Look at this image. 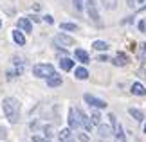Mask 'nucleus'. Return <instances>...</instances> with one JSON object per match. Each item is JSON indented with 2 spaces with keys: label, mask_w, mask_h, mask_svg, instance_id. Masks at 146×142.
Returning <instances> with one entry per match:
<instances>
[{
  "label": "nucleus",
  "mask_w": 146,
  "mask_h": 142,
  "mask_svg": "<svg viewBox=\"0 0 146 142\" xmlns=\"http://www.w3.org/2000/svg\"><path fill=\"white\" fill-rule=\"evenodd\" d=\"M2 108H4V113L5 117L9 119V122L16 124L20 121V101L15 99V97H5L2 101Z\"/></svg>",
  "instance_id": "obj_1"
},
{
  "label": "nucleus",
  "mask_w": 146,
  "mask_h": 142,
  "mask_svg": "<svg viewBox=\"0 0 146 142\" xmlns=\"http://www.w3.org/2000/svg\"><path fill=\"white\" fill-rule=\"evenodd\" d=\"M56 70L50 63H40V65H35L33 67V76L35 77H42V79H47L50 76H54Z\"/></svg>",
  "instance_id": "obj_2"
},
{
  "label": "nucleus",
  "mask_w": 146,
  "mask_h": 142,
  "mask_svg": "<svg viewBox=\"0 0 146 142\" xmlns=\"http://www.w3.org/2000/svg\"><path fill=\"white\" fill-rule=\"evenodd\" d=\"M54 43L58 45V47H70V45H74V38H70L69 34L60 32V34L54 36Z\"/></svg>",
  "instance_id": "obj_3"
},
{
  "label": "nucleus",
  "mask_w": 146,
  "mask_h": 142,
  "mask_svg": "<svg viewBox=\"0 0 146 142\" xmlns=\"http://www.w3.org/2000/svg\"><path fill=\"white\" fill-rule=\"evenodd\" d=\"M67 122H69V128H80V110L76 108H70L69 110V117H67Z\"/></svg>",
  "instance_id": "obj_4"
},
{
  "label": "nucleus",
  "mask_w": 146,
  "mask_h": 142,
  "mask_svg": "<svg viewBox=\"0 0 146 142\" xmlns=\"http://www.w3.org/2000/svg\"><path fill=\"white\" fill-rule=\"evenodd\" d=\"M85 7H87L88 16H90L94 22H98L99 20V13H98V2H96V0H87Z\"/></svg>",
  "instance_id": "obj_5"
},
{
  "label": "nucleus",
  "mask_w": 146,
  "mask_h": 142,
  "mask_svg": "<svg viewBox=\"0 0 146 142\" xmlns=\"http://www.w3.org/2000/svg\"><path fill=\"white\" fill-rule=\"evenodd\" d=\"M83 99H85V103L90 104L92 108H106V103L103 99H98V97H94V95H90V94H87Z\"/></svg>",
  "instance_id": "obj_6"
},
{
  "label": "nucleus",
  "mask_w": 146,
  "mask_h": 142,
  "mask_svg": "<svg viewBox=\"0 0 146 142\" xmlns=\"http://www.w3.org/2000/svg\"><path fill=\"white\" fill-rule=\"evenodd\" d=\"M98 133H99V137H103V139H108L114 135V126H108V124H99L98 126Z\"/></svg>",
  "instance_id": "obj_7"
},
{
  "label": "nucleus",
  "mask_w": 146,
  "mask_h": 142,
  "mask_svg": "<svg viewBox=\"0 0 146 142\" xmlns=\"http://www.w3.org/2000/svg\"><path fill=\"white\" fill-rule=\"evenodd\" d=\"M128 61H130V59H128V56H126V54H123V52H119V54L115 56V58H112V63H114L115 67H126V65H128Z\"/></svg>",
  "instance_id": "obj_8"
},
{
  "label": "nucleus",
  "mask_w": 146,
  "mask_h": 142,
  "mask_svg": "<svg viewBox=\"0 0 146 142\" xmlns=\"http://www.w3.org/2000/svg\"><path fill=\"white\" fill-rule=\"evenodd\" d=\"M74 56H76V59L81 61L83 65H87L88 61H90V56H88V52H87V50H83V49H76Z\"/></svg>",
  "instance_id": "obj_9"
},
{
  "label": "nucleus",
  "mask_w": 146,
  "mask_h": 142,
  "mask_svg": "<svg viewBox=\"0 0 146 142\" xmlns=\"http://www.w3.org/2000/svg\"><path fill=\"white\" fill-rule=\"evenodd\" d=\"M92 124H94V122L90 121V119H88L83 112H80V126L85 128V131H90V129H92Z\"/></svg>",
  "instance_id": "obj_10"
},
{
  "label": "nucleus",
  "mask_w": 146,
  "mask_h": 142,
  "mask_svg": "<svg viewBox=\"0 0 146 142\" xmlns=\"http://www.w3.org/2000/svg\"><path fill=\"white\" fill-rule=\"evenodd\" d=\"M18 29L24 31V32H31V31H33L31 20H29V18H20V20H18Z\"/></svg>",
  "instance_id": "obj_11"
},
{
  "label": "nucleus",
  "mask_w": 146,
  "mask_h": 142,
  "mask_svg": "<svg viewBox=\"0 0 146 142\" xmlns=\"http://www.w3.org/2000/svg\"><path fill=\"white\" fill-rule=\"evenodd\" d=\"M114 137H115L117 142H126V137H125V131H123L121 124H115L114 126Z\"/></svg>",
  "instance_id": "obj_12"
},
{
  "label": "nucleus",
  "mask_w": 146,
  "mask_h": 142,
  "mask_svg": "<svg viewBox=\"0 0 146 142\" xmlns=\"http://www.w3.org/2000/svg\"><path fill=\"white\" fill-rule=\"evenodd\" d=\"M74 76H76V79H80V81H85V79H88V70L85 67H78L74 70Z\"/></svg>",
  "instance_id": "obj_13"
},
{
  "label": "nucleus",
  "mask_w": 146,
  "mask_h": 142,
  "mask_svg": "<svg viewBox=\"0 0 146 142\" xmlns=\"http://www.w3.org/2000/svg\"><path fill=\"white\" fill-rule=\"evenodd\" d=\"M132 94L133 95H146V87L143 83H133L132 85Z\"/></svg>",
  "instance_id": "obj_14"
},
{
  "label": "nucleus",
  "mask_w": 146,
  "mask_h": 142,
  "mask_svg": "<svg viewBox=\"0 0 146 142\" xmlns=\"http://www.w3.org/2000/svg\"><path fill=\"white\" fill-rule=\"evenodd\" d=\"M60 67H61L63 70L69 72V70L74 69V61H72L70 58H61V59H60Z\"/></svg>",
  "instance_id": "obj_15"
},
{
  "label": "nucleus",
  "mask_w": 146,
  "mask_h": 142,
  "mask_svg": "<svg viewBox=\"0 0 146 142\" xmlns=\"http://www.w3.org/2000/svg\"><path fill=\"white\" fill-rule=\"evenodd\" d=\"M128 113L135 119V121H139V122H143L144 121V113L141 112V110H137V108H128Z\"/></svg>",
  "instance_id": "obj_16"
},
{
  "label": "nucleus",
  "mask_w": 146,
  "mask_h": 142,
  "mask_svg": "<svg viewBox=\"0 0 146 142\" xmlns=\"http://www.w3.org/2000/svg\"><path fill=\"white\" fill-rule=\"evenodd\" d=\"M58 139L61 142H67L69 139H72V128H65V129H61V131L58 133Z\"/></svg>",
  "instance_id": "obj_17"
},
{
  "label": "nucleus",
  "mask_w": 146,
  "mask_h": 142,
  "mask_svg": "<svg viewBox=\"0 0 146 142\" xmlns=\"http://www.w3.org/2000/svg\"><path fill=\"white\" fill-rule=\"evenodd\" d=\"M13 40H15V43H18V45H25V36L20 29L13 31Z\"/></svg>",
  "instance_id": "obj_18"
},
{
  "label": "nucleus",
  "mask_w": 146,
  "mask_h": 142,
  "mask_svg": "<svg viewBox=\"0 0 146 142\" xmlns=\"http://www.w3.org/2000/svg\"><path fill=\"white\" fill-rule=\"evenodd\" d=\"M47 85H49V87H60V85H61V77L58 76V74H54V76L47 77Z\"/></svg>",
  "instance_id": "obj_19"
},
{
  "label": "nucleus",
  "mask_w": 146,
  "mask_h": 142,
  "mask_svg": "<svg viewBox=\"0 0 146 142\" xmlns=\"http://www.w3.org/2000/svg\"><path fill=\"white\" fill-rule=\"evenodd\" d=\"M101 4L106 11H114L117 7V0H101Z\"/></svg>",
  "instance_id": "obj_20"
},
{
  "label": "nucleus",
  "mask_w": 146,
  "mask_h": 142,
  "mask_svg": "<svg viewBox=\"0 0 146 142\" xmlns=\"http://www.w3.org/2000/svg\"><path fill=\"white\" fill-rule=\"evenodd\" d=\"M92 47L96 49V50H101V52H103V50H108V43H106V42H101V40H96V42L92 43Z\"/></svg>",
  "instance_id": "obj_21"
},
{
  "label": "nucleus",
  "mask_w": 146,
  "mask_h": 142,
  "mask_svg": "<svg viewBox=\"0 0 146 142\" xmlns=\"http://www.w3.org/2000/svg\"><path fill=\"white\" fill-rule=\"evenodd\" d=\"M43 133H45V139H52L54 133H56V129H54L52 124H47V126L43 128Z\"/></svg>",
  "instance_id": "obj_22"
},
{
  "label": "nucleus",
  "mask_w": 146,
  "mask_h": 142,
  "mask_svg": "<svg viewBox=\"0 0 146 142\" xmlns=\"http://www.w3.org/2000/svg\"><path fill=\"white\" fill-rule=\"evenodd\" d=\"M60 27H61V31H78V25L70 24V22H63Z\"/></svg>",
  "instance_id": "obj_23"
},
{
  "label": "nucleus",
  "mask_w": 146,
  "mask_h": 142,
  "mask_svg": "<svg viewBox=\"0 0 146 142\" xmlns=\"http://www.w3.org/2000/svg\"><path fill=\"white\" fill-rule=\"evenodd\" d=\"M139 59H141L143 63L146 61V42L139 45Z\"/></svg>",
  "instance_id": "obj_24"
},
{
  "label": "nucleus",
  "mask_w": 146,
  "mask_h": 142,
  "mask_svg": "<svg viewBox=\"0 0 146 142\" xmlns=\"http://www.w3.org/2000/svg\"><path fill=\"white\" fill-rule=\"evenodd\" d=\"M99 121H101V113H99L98 110H94V112H92V122H94V124H99Z\"/></svg>",
  "instance_id": "obj_25"
},
{
  "label": "nucleus",
  "mask_w": 146,
  "mask_h": 142,
  "mask_svg": "<svg viewBox=\"0 0 146 142\" xmlns=\"http://www.w3.org/2000/svg\"><path fill=\"white\" fill-rule=\"evenodd\" d=\"M72 2H74V7H76L78 11L83 9V0H72Z\"/></svg>",
  "instance_id": "obj_26"
},
{
  "label": "nucleus",
  "mask_w": 146,
  "mask_h": 142,
  "mask_svg": "<svg viewBox=\"0 0 146 142\" xmlns=\"http://www.w3.org/2000/svg\"><path fill=\"white\" fill-rule=\"evenodd\" d=\"M135 5H137L139 9H146V0H137Z\"/></svg>",
  "instance_id": "obj_27"
},
{
  "label": "nucleus",
  "mask_w": 146,
  "mask_h": 142,
  "mask_svg": "<svg viewBox=\"0 0 146 142\" xmlns=\"http://www.w3.org/2000/svg\"><path fill=\"white\" fill-rule=\"evenodd\" d=\"M33 142H50L49 139H42V137H33Z\"/></svg>",
  "instance_id": "obj_28"
},
{
  "label": "nucleus",
  "mask_w": 146,
  "mask_h": 142,
  "mask_svg": "<svg viewBox=\"0 0 146 142\" xmlns=\"http://www.w3.org/2000/svg\"><path fill=\"white\" fill-rule=\"evenodd\" d=\"M135 2H137V0H126V4L130 5V7H135Z\"/></svg>",
  "instance_id": "obj_29"
},
{
  "label": "nucleus",
  "mask_w": 146,
  "mask_h": 142,
  "mask_svg": "<svg viewBox=\"0 0 146 142\" xmlns=\"http://www.w3.org/2000/svg\"><path fill=\"white\" fill-rule=\"evenodd\" d=\"M43 18H45L47 24H52V22H54V20H52V16H49V15H47V16H43Z\"/></svg>",
  "instance_id": "obj_30"
},
{
  "label": "nucleus",
  "mask_w": 146,
  "mask_h": 142,
  "mask_svg": "<svg viewBox=\"0 0 146 142\" xmlns=\"http://www.w3.org/2000/svg\"><path fill=\"white\" fill-rule=\"evenodd\" d=\"M0 139H5V129L0 128Z\"/></svg>",
  "instance_id": "obj_31"
},
{
  "label": "nucleus",
  "mask_w": 146,
  "mask_h": 142,
  "mask_svg": "<svg viewBox=\"0 0 146 142\" xmlns=\"http://www.w3.org/2000/svg\"><path fill=\"white\" fill-rule=\"evenodd\" d=\"M80 140H83V142H87V140H88V137H87V135H83V133H81V135H80Z\"/></svg>",
  "instance_id": "obj_32"
},
{
  "label": "nucleus",
  "mask_w": 146,
  "mask_h": 142,
  "mask_svg": "<svg viewBox=\"0 0 146 142\" xmlns=\"http://www.w3.org/2000/svg\"><path fill=\"white\" fill-rule=\"evenodd\" d=\"M139 29H141V31L146 29V24H144V22H141V24H139Z\"/></svg>",
  "instance_id": "obj_33"
},
{
  "label": "nucleus",
  "mask_w": 146,
  "mask_h": 142,
  "mask_svg": "<svg viewBox=\"0 0 146 142\" xmlns=\"http://www.w3.org/2000/svg\"><path fill=\"white\" fill-rule=\"evenodd\" d=\"M29 18H31L33 22H40V20H42V18H38V16H29Z\"/></svg>",
  "instance_id": "obj_34"
},
{
  "label": "nucleus",
  "mask_w": 146,
  "mask_h": 142,
  "mask_svg": "<svg viewBox=\"0 0 146 142\" xmlns=\"http://www.w3.org/2000/svg\"><path fill=\"white\" fill-rule=\"evenodd\" d=\"M67 142H76V140H72V139H69V140H67Z\"/></svg>",
  "instance_id": "obj_35"
},
{
  "label": "nucleus",
  "mask_w": 146,
  "mask_h": 142,
  "mask_svg": "<svg viewBox=\"0 0 146 142\" xmlns=\"http://www.w3.org/2000/svg\"><path fill=\"white\" fill-rule=\"evenodd\" d=\"M0 27H2V20H0Z\"/></svg>",
  "instance_id": "obj_36"
},
{
  "label": "nucleus",
  "mask_w": 146,
  "mask_h": 142,
  "mask_svg": "<svg viewBox=\"0 0 146 142\" xmlns=\"http://www.w3.org/2000/svg\"><path fill=\"white\" fill-rule=\"evenodd\" d=\"M144 133H146V128H144Z\"/></svg>",
  "instance_id": "obj_37"
}]
</instances>
